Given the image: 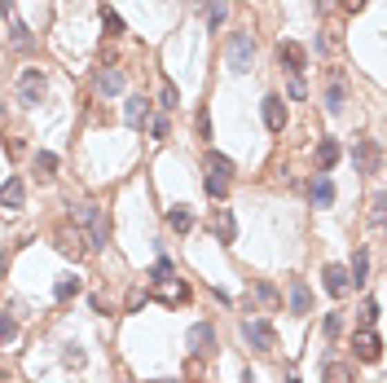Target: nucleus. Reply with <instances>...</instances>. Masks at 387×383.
I'll return each instance as SVG.
<instances>
[{"mask_svg":"<svg viewBox=\"0 0 387 383\" xmlns=\"http://www.w3.org/2000/svg\"><path fill=\"white\" fill-rule=\"evenodd\" d=\"M225 57H229V71L247 75V71H251V57H256V35H251V31H234V35H229Z\"/></svg>","mask_w":387,"mask_h":383,"instance_id":"obj_1","label":"nucleus"},{"mask_svg":"<svg viewBox=\"0 0 387 383\" xmlns=\"http://www.w3.org/2000/svg\"><path fill=\"white\" fill-rule=\"evenodd\" d=\"M242 339H247L256 353H273L277 348V330L264 317H247V321H242Z\"/></svg>","mask_w":387,"mask_h":383,"instance_id":"obj_2","label":"nucleus"},{"mask_svg":"<svg viewBox=\"0 0 387 383\" xmlns=\"http://www.w3.org/2000/svg\"><path fill=\"white\" fill-rule=\"evenodd\" d=\"M207 225H211V234L220 238L225 247L238 243V221H234V212H229V207H211V221Z\"/></svg>","mask_w":387,"mask_h":383,"instance_id":"obj_3","label":"nucleus"},{"mask_svg":"<svg viewBox=\"0 0 387 383\" xmlns=\"http://www.w3.org/2000/svg\"><path fill=\"white\" fill-rule=\"evenodd\" d=\"M379 141L374 137H357V150H352V163H357V172H379Z\"/></svg>","mask_w":387,"mask_h":383,"instance_id":"obj_4","label":"nucleus"},{"mask_svg":"<svg viewBox=\"0 0 387 383\" xmlns=\"http://www.w3.org/2000/svg\"><path fill=\"white\" fill-rule=\"evenodd\" d=\"M102 247H111V216H106L102 207H93V216H88V251H102Z\"/></svg>","mask_w":387,"mask_h":383,"instance_id":"obj_5","label":"nucleus"},{"mask_svg":"<svg viewBox=\"0 0 387 383\" xmlns=\"http://www.w3.org/2000/svg\"><path fill=\"white\" fill-rule=\"evenodd\" d=\"M189 348H194V357H211L216 353V326H211V321L189 326Z\"/></svg>","mask_w":387,"mask_h":383,"instance_id":"obj_6","label":"nucleus"},{"mask_svg":"<svg viewBox=\"0 0 387 383\" xmlns=\"http://www.w3.org/2000/svg\"><path fill=\"white\" fill-rule=\"evenodd\" d=\"M57 251H62V256H84V251H88V243H84V234H79V225H75V230H70V225H57Z\"/></svg>","mask_w":387,"mask_h":383,"instance_id":"obj_7","label":"nucleus"},{"mask_svg":"<svg viewBox=\"0 0 387 383\" xmlns=\"http://www.w3.org/2000/svg\"><path fill=\"white\" fill-rule=\"evenodd\" d=\"M286 295H290V313L295 317L312 313V291L304 286V278H286Z\"/></svg>","mask_w":387,"mask_h":383,"instance_id":"obj_8","label":"nucleus"},{"mask_svg":"<svg viewBox=\"0 0 387 383\" xmlns=\"http://www.w3.org/2000/svg\"><path fill=\"white\" fill-rule=\"evenodd\" d=\"M321 282H325V291H330L334 300H343V295L352 291V278H348L343 265H325V269H321Z\"/></svg>","mask_w":387,"mask_h":383,"instance_id":"obj_9","label":"nucleus"},{"mask_svg":"<svg viewBox=\"0 0 387 383\" xmlns=\"http://www.w3.org/2000/svg\"><path fill=\"white\" fill-rule=\"evenodd\" d=\"M352 348H357V357H361V362H379V357H383V344H379V330H374V326H366V330H357V339H352Z\"/></svg>","mask_w":387,"mask_h":383,"instance_id":"obj_10","label":"nucleus"},{"mask_svg":"<svg viewBox=\"0 0 387 383\" xmlns=\"http://www.w3.org/2000/svg\"><path fill=\"white\" fill-rule=\"evenodd\" d=\"M40 97H44V75L31 66L27 75H22V84H18V102L22 106H40Z\"/></svg>","mask_w":387,"mask_h":383,"instance_id":"obj_11","label":"nucleus"},{"mask_svg":"<svg viewBox=\"0 0 387 383\" xmlns=\"http://www.w3.org/2000/svg\"><path fill=\"white\" fill-rule=\"evenodd\" d=\"M277 62H282V71H290V75H304L308 57H304V49H299L295 40H282V44H277Z\"/></svg>","mask_w":387,"mask_h":383,"instance_id":"obj_12","label":"nucleus"},{"mask_svg":"<svg viewBox=\"0 0 387 383\" xmlns=\"http://www.w3.org/2000/svg\"><path fill=\"white\" fill-rule=\"evenodd\" d=\"M22 203H27V185H22V176H9V181L0 185V207H5V212H22Z\"/></svg>","mask_w":387,"mask_h":383,"instance_id":"obj_13","label":"nucleus"},{"mask_svg":"<svg viewBox=\"0 0 387 383\" xmlns=\"http://www.w3.org/2000/svg\"><path fill=\"white\" fill-rule=\"evenodd\" d=\"M154 295H159L163 304H185L189 300V286L180 282V278H163V282H154Z\"/></svg>","mask_w":387,"mask_h":383,"instance_id":"obj_14","label":"nucleus"},{"mask_svg":"<svg viewBox=\"0 0 387 383\" xmlns=\"http://www.w3.org/2000/svg\"><path fill=\"white\" fill-rule=\"evenodd\" d=\"M264 128H269V133H282L286 128V106H282V97H264Z\"/></svg>","mask_w":387,"mask_h":383,"instance_id":"obj_15","label":"nucleus"},{"mask_svg":"<svg viewBox=\"0 0 387 383\" xmlns=\"http://www.w3.org/2000/svg\"><path fill=\"white\" fill-rule=\"evenodd\" d=\"M97 93H102V97H115V93H124V71L102 66V71H97Z\"/></svg>","mask_w":387,"mask_h":383,"instance_id":"obj_16","label":"nucleus"},{"mask_svg":"<svg viewBox=\"0 0 387 383\" xmlns=\"http://www.w3.org/2000/svg\"><path fill=\"white\" fill-rule=\"evenodd\" d=\"M124 119H128V124L132 128H145V124H150V102H145V97H128V106H124Z\"/></svg>","mask_w":387,"mask_h":383,"instance_id":"obj_17","label":"nucleus"},{"mask_svg":"<svg viewBox=\"0 0 387 383\" xmlns=\"http://www.w3.org/2000/svg\"><path fill=\"white\" fill-rule=\"evenodd\" d=\"M334 163H339V141L334 137H321L317 141V167H321V172H330Z\"/></svg>","mask_w":387,"mask_h":383,"instance_id":"obj_18","label":"nucleus"},{"mask_svg":"<svg viewBox=\"0 0 387 383\" xmlns=\"http://www.w3.org/2000/svg\"><path fill=\"white\" fill-rule=\"evenodd\" d=\"M343 102H348V93H343V80H330V88H325V111L330 115H343Z\"/></svg>","mask_w":387,"mask_h":383,"instance_id":"obj_19","label":"nucleus"},{"mask_svg":"<svg viewBox=\"0 0 387 383\" xmlns=\"http://www.w3.org/2000/svg\"><path fill=\"white\" fill-rule=\"evenodd\" d=\"M308 198H312V207H330V203H334V185L325 181V176H317L312 189H308Z\"/></svg>","mask_w":387,"mask_h":383,"instance_id":"obj_20","label":"nucleus"},{"mask_svg":"<svg viewBox=\"0 0 387 383\" xmlns=\"http://www.w3.org/2000/svg\"><path fill=\"white\" fill-rule=\"evenodd\" d=\"M321 383H352V366H348V362H325Z\"/></svg>","mask_w":387,"mask_h":383,"instance_id":"obj_21","label":"nucleus"},{"mask_svg":"<svg viewBox=\"0 0 387 383\" xmlns=\"http://www.w3.org/2000/svg\"><path fill=\"white\" fill-rule=\"evenodd\" d=\"M167 225H172L176 234H189V230H194V212L185 207V203H180V207H172V212H167Z\"/></svg>","mask_w":387,"mask_h":383,"instance_id":"obj_22","label":"nucleus"},{"mask_svg":"<svg viewBox=\"0 0 387 383\" xmlns=\"http://www.w3.org/2000/svg\"><path fill=\"white\" fill-rule=\"evenodd\" d=\"M202 189H207L211 198H225V194H229V176H225V172H211V167H207V176H202Z\"/></svg>","mask_w":387,"mask_h":383,"instance_id":"obj_23","label":"nucleus"},{"mask_svg":"<svg viewBox=\"0 0 387 383\" xmlns=\"http://www.w3.org/2000/svg\"><path fill=\"white\" fill-rule=\"evenodd\" d=\"M9 44H14L18 53H27L31 44H35V35H31L27 27H22V22H9Z\"/></svg>","mask_w":387,"mask_h":383,"instance_id":"obj_24","label":"nucleus"},{"mask_svg":"<svg viewBox=\"0 0 387 383\" xmlns=\"http://www.w3.org/2000/svg\"><path fill=\"white\" fill-rule=\"evenodd\" d=\"M348 278H352V286H361V282L370 278V256H366V251H357V256H352V265H348Z\"/></svg>","mask_w":387,"mask_h":383,"instance_id":"obj_25","label":"nucleus"},{"mask_svg":"<svg viewBox=\"0 0 387 383\" xmlns=\"http://www.w3.org/2000/svg\"><path fill=\"white\" fill-rule=\"evenodd\" d=\"M159 106H163V111H176V106H180V93H176V84H172V80H163V84H159Z\"/></svg>","mask_w":387,"mask_h":383,"instance_id":"obj_26","label":"nucleus"},{"mask_svg":"<svg viewBox=\"0 0 387 383\" xmlns=\"http://www.w3.org/2000/svg\"><path fill=\"white\" fill-rule=\"evenodd\" d=\"M75 291H79V278H75V273H62V278H57V286H53L57 300H70Z\"/></svg>","mask_w":387,"mask_h":383,"instance_id":"obj_27","label":"nucleus"},{"mask_svg":"<svg viewBox=\"0 0 387 383\" xmlns=\"http://www.w3.org/2000/svg\"><path fill=\"white\" fill-rule=\"evenodd\" d=\"M53 172H57V154L40 150V154H35V176H44V181H48V176H53Z\"/></svg>","mask_w":387,"mask_h":383,"instance_id":"obj_28","label":"nucleus"},{"mask_svg":"<svg viewBox=\"0 0 387 383\" xmlns=\"http://www.w3.org/2000/svg\"><path fill=\"white\" fill-rule=\"evenodd\" d=\"M225 18H229V0H211V5H207V22H211V31L220 27Z\"/></svg>","mask_w":387,"mask_h":383,"instance_id":"obj_29","label":"nucleus"},{"mask_svg":"<svg viewBox=\"0 0 387 383\" xmlns=\"http://www.w3.org/2000/svg\"><path fill=\"white\" fill-rule=\"evenodd\" d=\"M102 22H106V31H111V35H124V31H128V27H124V18H119L111 5L102 9Z\"/></svg>","mask_w":387,"mask_h":383,"instance_id":"obj_30","label":"nucleus"},{"mask_svg":"<svg viewBox=\"0 0 387 383\" xmlns=\"http://www.w3.org/2000/svg\"><path fill=\"white\" fill-rule=\"evenodd\" d=\"M14 335H18V321L9 317V313H0V344H9Z\"/></svg>","mask_w":387,"mask_h":383,"instance_id":"obj_31","label":"nucleus"},{"mask_svg":"<svg viewBox=\"0 0 387 383\" xmlns=\"http://www.w3.org/2000/svg\"><path fill=\"white\" fill-rule=\"evenodd\" d=\"M207 167H211V172H225V176H229V172H234V163H229V159H225V154H216V150L207 154Z\"/></svg>","mask_w":387,"mask_h":383,"instance_id":"obj_32","label":"nucleus"},{"mask_svg":"<svg viewBox=\"0 0 387 383\" xmlns=\"http://www.w3.org/2000/svg\"><path fill=\"white\" fill-rule=\"evenodd\" d=\"M286 93H290V97H295V102H304V97H308V84L299 80V75H290V84H286Z\"/></svg>","mask_w":387,"mask_h":383,"instance_id":"obj_33","label":"nucleus"},{"mask_svg":"<svg viewBox=\"0 0 387 383\" xmlns=\"http://www.w3.org/2000/svg\"><path fill=\"white\" fill-rule=\"evenodd\" d=\"M150 133H154V141H167V133H172V124L159 115V119H150Z\"/></svg>","mask_w":387,"mask_h":383,"instance_id":"obj_34","label":"nucleus"},{"mask_svg":"<svg viewBox=\"0 0 387 383\" xmlns=\"http://www.w3.org/2000/svg\"><path fill=\"white\" fill-rule=\"evenodd\" d=\"M194 124H198V137H211V111H207V106L198 111V119H194Z\"/></svg>","mask_w":387,"mask_h":383,"instance_id":"obj_35","label":"nucleus"},{"mask_svg":"<svg viewBox=\"0 0 387 383\" xmlns=\"http://www.w3.org/2000/svg\"><path fill=\"white\" fill-rule=\"evenodd\" d=\"M256 295H260V300H264V304H269V308L277 304V291H273V286H269V282H260V286H256Z\"/></svg>","mask_w":387,"mask_h":383,"instance_id":"obj_36","label":"nucleus"},{"mask_svg":"<svg viewBox=\"0 0 387 383\" xmlns=\"http://www.w3.org/2000/svg\"><path fill=\"white\" fill-rule=\"evenodd\" d=\"M383 207H387V203H383V194L370 203V221H374V225H383Z\"/></svg>","mask_w":387,"mask_h":383,"instance_id":"obj_37","label":"nucleus"},{"mask_svg":"<svg viewBox=\"0 0 387 383\" xmlns=\"http://www.w3.org/2000/svg\"><path fill=\"white\" fill-rule=\"evenodd\" d=\"M163 278H172V260H159V265H154V282H163Z\"/></svg>","mask_w":387,"mask_h":383,"instance_id":"obj_38","label":"nucleus"},{"mask_svg":"<svg viewBox=\"0 0 387 383\" xmlns=\"http://www.w3.org/2000/svg\"><path fill=\"white\" fill-rule=\"evenodd\" d=\"M361 317H366V326H374V321H379V300H370V304H366V313H361Z\"/></svg>","mask_w":387,"mask_h":383,"instance_id":"obj_39","label":"nucleus"},{"mask_svg":"<svg viewBox=\"0 0 387 383\" xmlns=\"http://www.w3.org/2000/svg\"><path fill=\"white\" fill-rule=\"evenodd\" d=\"M66 366H84V353L75 348V344H70V348H66Z\"/></svg>","mask_w":387,"mask_h":383,"instance_id":"obj_40","label":"nucleus"},{"mask_svg":"<svg viewBox=\"0 0 387 383\" xmlns=\"http://www.w3.org/2000/svg\"><path fill=\"white\" fill-rule=\"evenodd\" d=\"M339 5H343L348 14H361V9H366V0H339Z\"/></svg>","mask_w":387,"mask_h":383,"instance_id":"obj_41","label":"nucleus"},{"mask_svg":"<svg viewBox=\"0 0 387 383\" xmlns=\"http://www.w3.org/2000/svg\"><path fill=\"white\" fill-rule=\"evenodd\" d=\"M325 335H339V313H325Z\"/></svg>","mask_w":387,"mask_h":383,"instance_id":"obj_42","label":"nucleus"},{"mask_svg":"<svg viewBox=\"0 0 387 383\" xmlns=\"http://www.w3.org/2000/svg\"><path fill=\"white\" fill-rule=\"evenodd\" d=\"M0 14H5V18H14V0H0Z\"/></svg>","mask_w":387,"mask_h":383,"instance_id":"obj_43","label":"nucleus"},{"mask_svg":"<svg viewBox=\"0 0 387 383\" xmlns=\"http://www.w3.org/2000/svg\"><path fill=\"white\" fill-rule=\"evenodd\" d=\"M154 383H180V379H154Z\"/></svg>","mask_w":387,"mask_h":383,"instance_id":"obj_44","label":"nucleus"},{"mask_svg":"<svg viewBox=\"0 0 387 383\" xmlns=\"http://www.w3.org/2000/svg\"><path fill=\"white\" fill-rule=\"evenodd\" d=\"M286 383H299V379H295V375H286Z\"/></svg>","mask_w":387,"mask_h":383,"instance_id":"obj_45","label":"nucleus"}]
</instances>
